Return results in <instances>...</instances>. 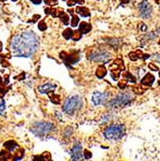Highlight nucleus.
Segmentation results:
<instances>
[{
  "mask_svg": "<svg viewBox=\"0 0 160 161\" xmlns=\"http://www.w3.org/2000/svg\"><path fill=\"white\" fill-rule=\"evenodd\" d=\"M1 1H6V0H1Z\"/></svg>",
  "mask_w": 160,
  "mask_h": 161,
  "instance_id": "nucleus-48",
  "label": "nucleus"
},
{
  "mask_svg": "<svg viewBox=\"0 0 160 161\" xmlns=\"http://www.w3.org/2000/svg\"><path fill=\"white\" fill-rule=\"evenodd\" d=\"M154 80H155L154 75H152V74H146V75L143 77V79L141 80V85H145V86L150 87V86H152Z\"/></svg>",
  "mask_w": 160,
  "mask_h": 161,
  "instance_id": "nucleus-14",
  "label": "nucleus"
},
{
  "mask_svg": "<svg viewBox=\"0 0 160 161\" xmlns=\"http://www.w3.org/2000/svg\"><path fill=\"white\" fill-rule=\"evenodd\" d=\"M43 2L46 3V5L47 6H54L58 3L57 0H43Z\"/></svg>",
  "mask_w": 160,
  "mask_h": 161,
  "instance_id": "nucleus-33",
  "label": "nucleus"
},
{
  "mask_svg": "<svg viewBox=\"0 0 160 161\" xmlns=\"http://www.w3.org/2000/svg\"><path fill=\"white\" fill-rule=\"evenodd\" d=\"M107 74V69H106V68L103 65L99 66V68L97 69L96 71V75L99 78H103L105 76V75Z\"/></svg>",
  "mask_w": 160,
  "mask_h": 161,
  "instance_id": "nucleus-20",
  "label": "nucleus"
},
{
  "mask_svg": "<svg viewBox=\"0 0 160 161\" xmlns=\"http://www.w3.org/2000/svg\"><path fill=\"white\" fill-rule=\"evenodd\" d=\"M34 161H52L51 156H50L49 153H43L41 155H37L34 157Z\"/></svg>",
  "mask_w": 160,
  "mask_h": 161,
  "instance_id": "nucleus-19",
  "label": "nucleus"
},
{
  "mask_svg": "<svg viewBox=\"0 0 160 161\" xmlns=\"http://www.w3.org/2000/svg\"><path fill=\"white\" fill-rule=\"evenodd\" d=\"M84 2H85V0H70V1L67 2V5L69 6V7H72V6L75 5V4L82 5V4H84Z\"/></svg>",
  "mask_w": 160,
  "mask_h": 161,
  "instance_id": "nucleus-28",
  "label": "nucleus"
},
{
  "mask_svg": "<svg viewBox=\"0 0 160 161\" xmlns=\"http://www.w3.org/2000/svg\"><path fill=\"white\" fill-rule=\"evenodd\" d=\"M147 29H148V26L145 24V23L142 22L140 24V30L141 31H147Z\"/></svg>",
  "mask_w": 160,
  "mask_h": 161,
  "instance_id": "nucleus-39",
  "label": "nucleus"
},
{
  "mask_svg": "<svg viewBox=\"0 0 160 161\" xmlns=\"http://www.w3.org/2000/svg\"><path fill=\"white\" fill-rule=\"evenodd\" d=\"M121 4H127V3H129L130 0H120Z\"/></svg>",
  "mask_w": 160,
  "mask_h": 161,
  "instance_id": "nucleus-44",
  "label": "nucleus"
},
{
  "mask_svg": "<svg viewBox=\"0 0 160 161\" xmlns=\"http://www.w3.org/2000/svg\"><path fill=\"white\" fill-rule=\"evenodd\" d=\"M72 133H73V129H72V127H66V129L64 131V135L67 137H70Z\"/></svg>",
  "mask_w": 160,
  "mask_h": 161,
  "instance_id": "nucleus-31",
  "label": "nucleus"
},
{
  "mask_svg": "<svg viewBox=\"0 0 160 161\" xmlns=\"http://www.w3.org/2000/svg\"><path fill=\"white\" fill-rule=\"evenodd\" d=\"M47 95H48L49 99L53 102V103H55V104L61 103V98H60V96H59V95H55V93H53V91H52V92H49L48 94H47Z\"/></svg>",
  "mask_w": 160,
  "mask_h": 161,
  "instance_id": "nucleus-21",
  "label": "nucleus"
},
{
  "mask_svg": "<svg viewBox=\"0 0 160 161\" xmlns=\"http://www.w3.org/2000/svg\"><path fill=\"white\" fill-rule=\"evenodd\" d=\"M12 1H14V2H16V1H17V0H12Z\"/></svg>",
  "mask_w": 160,
  "mask_h": 161,
  "instance_id": "nucleus-47",
  "label": "nucleus"
},
{
  "mask_svg": "<svg viewBox=\"0 0 160 161\" xmlns=\"http://www.w3.org/2000/svg\"><path fill=\"white\" fill-rule=\"evenodd\" d=\"M82 147L79 143H76V144L73 146L70 150V157H72V160L73 161H80L82 159Z\"/></svg>",
  "mask_w": 160,
  "mask_h": 161,
  "instance_id": "nucleus-11",
  "label": "nucleus"
},
{
  "mask_svg": "<svg viewBox=\"0 0 160 161\" xmlns=\"http://www.w3.org/2000/svg\"><path fill=\"white\" fill-rule=\"evenodd\" d=\"M132 99H133V96L129 93H121L109 102V106L112 109L123 107L128 103H130L132 101Z\"/></svg>",
  "mask_w": 160,
  "mask_h": 161,
  "instance_id": "nucleus-5",
  "label": "nucleus"
},
{
  "mask_svg": "<svg viewBox=\"0 0 160 161\" xmlns=\"http://www.w3.org/2000/svg\"><path fill=\"white\" fill-rule=\"evenodd\" d=\"M30 1L33 3V4H35V5H40L43 0H30Z\"/></svg>",
  "mask_w": 160,
  "mask_h": 161,
  "instance_id": "nucleus-41",
  "label": "nucleus"
},
{
  "mask_svg": "<svg viewBox=\"0 0 160 161\" xmlns=\"http://www.w3.org/2000/svg\"><path fill=\"white\" fill-rule=\"evenodd\" d=\"M82 105V98L78 95H73L68 98L64 102L63 110L68 115H72L77 111Z\"/></svg>",
  "mask_w": 160,
  "mask_h": 161,
  "instance_id": "nucleus-3",
  "label": "nucleus"
},
{
  "mask_svg": "<svg viewBox=\"0 0 160 161\" xmlns=\"http://www.w3.org/2000/svg\"><path fill=\"white\" fill-rule=\"evenodd\" d=\"M40 19H41V14H34V17H33V19H32V22L33 23L37 22Z\"/></svg>",
  "mask_w": 160,
  "mask_h": 161,
  "instance_id": "nucleus-38",
  "label": "nucleus"
},
{
  "mask_svg": "<svg viewBox=\"0 0 160 161\" xmlns=\"http://www.w3.org/2000/svg\"><path fill=\"white\" fill-rule=\"evenodd\" d=\"M126 133V127L123 124H112L104 130V137L108 140H119Z\"/></svg>",
  "mask_w": 160,
  "mask_h": 161,
  "instance_id": "nucleus-2",
  "label": "nucleus"
},
{
  "mask_svg": "<svg viewBox=\"0 0 160 161\" xmlns=\"http://www.w3.org/2000/svg\"><path fill=\"white\" fill-rule=\"evenodd\" d=\"M4 83L6 85H8V83H9V76L8 75H5L4 76Z\"/></svg>",
  "mask_w": 160,
  "mask_h": 161,
  "instance_id": "nucleus-43",
  "label": "nucleus"
},
{
  "mask_svg": "<svg viewBox=\"0 0 160 161\" xmlns=\"http://www.w3.org/2000/svg\"><path fill=\"white\" fill-rule=\"evenodd\" d=\"M24 78H25V72H21L19 75L16 76V79H17V80H23Z\"/></svg>",
  "mask_w": 160,
  "mask_h": 161,
  "instance_id": "nucleus-37",
  "label": "nucleus"
},
{
  "mask_svg": "<svg viewBox=\"0 0 160 161\" xmlns=\"http://www.w3.org/2000/svg\"><path fill=\"white\" fill-rule=\"evenodd\" d=\"M4 147L7 151H13L14 150H17V148H19V146H17V144L14 141H13V140H10V141H7L4 144Z\"/></svg>",
  "mask_w": 160,
  "mask_h": 161,
  "instance_id": "nucleus-18",
  "label": "nucleus"
},
{
  "mask_svg": "<svg viewBox=\"0 0 160 161\" xmlns=\"http://www.w3.org/2000/svg\"><path fill=\"white\" fill-rule=\"evenodd\" d=\"M72 34H73V30L70 28H67L66 30L63 31V37L66 40H70L72 38Z\"/></svg>",
  "mask_w": 160,
  "mask_h": 161,
  "instance_id": "nucleus-24",
  "label": "nucleus"
},
{
  "mask_svg": "<svg viewBox=\"0 0 160 161\" xmlns=\"http://www.w3.org/2000/svg\"><path fill=\"white\" fill-rule=\"evenodd\" d=\"M5 110H6L5 100H1V101H0V115H4Z\"/></svg>",
  "mask_w": 160,
  "mask_h": 161,
  "instance_id": "nucleus-30",
  "label": "nucleus"
},
{
  "mask_svg": "<svg viewBox=\"0 0 160 161\" xmlns=\"http://www.w3.org/2000/svg\"><path fill=\"white\" fill-rule=\"evenodd\" d=\"M109 43L113 46V47L115 48H117V47H119V40H117V39H112L109 41Z\"/></svg>",
  "mask_w": 160,
  "mask_h": 161,
  "instance_id": "nucleus-32",
  "label": "nucleus"
},
{
  "mask_svg": "<svg viewBox=\"0 0 160 161\" xmlns=\"http://www.w3.org/2000/svg\"><path fill=\"white\" fill-rule=\"evenodd\" d=\"M55 129V127L50 122H35L32 125L31 130L34 134H36L37 136H43L46 134L51 132L52 130Z\"/></svg>",
  "mask_w": 160,
  "mask_h": 161,
  "instance_id": "nucleus-6",
  "label": "nucleus"
},
{
  "mask_svg": "<svg viewBox=\"0 0 160 161\" xmlns=\"http://www.w3.org/2000/svg\"><path fill=\"white\" fill-rule=\"evenodd\" d=\"M128 57L131 61H137L139 59L146 60V59H148V58L150 57V54H144L141 50H136V51L130 52V53L128 54Z\"/></svg>",
  "mask_w": 160,
  "mask_h": 161,
  "instance_id": "nucleus-12",
  "label": "nucleus"
},
{
  "mask_svg": "<svg viewBox=\"0 0 160 161\" xmlns=\"http://www.w3.org/2000/svg\"><path fill=\"white\" fill-rule=\"evenodd\" d=\"M149 69H152V71H153V72H158L159 71L158 67L155 66V64H153V63H150L149 64Z\"/></svg>",
  "mask_w": 160,
  "mask_h": 161,
  "instance_id": "nucleus-35",
  "label": "nucleus"
},
{
  "mask_svg": "<svg viewBox=\"0 0 160 161\" xmlns=\"http://www.w3.org/2000/svg\"><path fill=\"white\" fill-rule=\"evenodd\" d=\"M123 77L124 80H126L127 82H131V83H136V78L133 76V75L130 74L129 72H126L123 74Z\"/></svg>",
  "mask_w": 160,
  "mask_h": 161,
  "instance_id": "nucleus-23",
  "label": "nucleus"
},
{
  "mask_svg": "<svg viewBox=\"0 0 160 161\" xmlns=\"http://www.w3.org/2000/svg\"><path fill=\"white\" fill-rule=\"evenodd\" d=\"M40 46V39L33 31H24L17 34L11 41V49L14 56L30 58Z\"/></svg>",
  "mask_w": 160,
  "mask_h": 161,
  "instance_id": "nucleus-1",
  "label": "nucleus"
},
{
  "mask_svg": "<svg viewBox=\"0 0 160 161\" xmlns=\"http://www.w3.org/2000/svg\"><path fill=\"white\" fill-rule=\"evenodd\" d=\"M7 92H8V88L6 87V84L2 80L1 76H0V98H2Z\"/></svg>",
  "mask_w": 160,
  "mask_h": 161,
  "instance_id": "nucleus-22",
  "label": "nucleus"
},
{
  "mask_svg": "<svg viewBox=\"0 0 160 161\" xmlns=\"http://www.w3.org/2000/svg\"><path fill=\"white\" fill-rule=\"evenodd\" d=\"M154 58H155V60L157 61V62H159V63H160V54H159V53H155V55H154Z\"/></svg>",
  "mask_w": 160,
  "mask_h": 161,
  "instance_id": "nucleus-42",
  "label": "nucleus"
},
{
  "mask_svg": "<svg viewBox=\"0 0 160 161\" xmlns=\"http://www.w3.org/2000/svg\"><path fill=\"white\" fill-rule=\"evenodd\" d=\"M139 10H140V14L143 19H150L152 13V6L147 0H143L140 5H139Z\"/></svg>",
  "mask_w": 160,
  "mask_h": 161,
  "instance_id": "nucleus-9",
  "label": "nucleus"
},
{
  "mask_svg": "<svg viewBox=\"0 0 160 161\" xmlns=\"http://www.w3.org/2000/svg\"><path fill=\"white\" fill-rule=\"evenodd\" d=\"M80 21V19H79V17L78 16H76V14H72V27H76V26L78 25V23Z\"/></svg>",
  "mask_w": 160,
  "mask_h": 161,
  "instance_id": "nucleus-26",
  "label": "nucleus"
},
{
  "mask_svg": "<svg viewBox=\"0 0 160 161\" xmlns=\"http://www.w3.org/2000/svg\"><path fill=\"white\" fill-rule=\"evenodd\" d=\"M63 1H66V0H63Z\"/></svg>",
  "mask_w": 160,
  "mask_h": 161,
  "instance_id": "nucleus-49",
  "label": "nucleus"
},
{
  "mask_svg": "<svg viewBox=\"0 0 160 161\" xmlns=\"http://www.w3.org/2000/svg\"><path fill=\"white\" fill-rule=\"evenodd\" d=\"M24 155V150L23 149H17L16 153H14V157L17 159H21Z\"/></svg>",
  "mask_w": 160,
  "mask_h": 161,
  "instance_id": "nucleus-27",
  "label": "nucleus"
},
{
  "mask_svg": "<svg viewBox=\"0 0 160 161\" xmlns=\"http://www.w3.org/2000/svg\"><path fill=\"white\" fill-rule=\"evenodd\" d=\"M84 156H85V158H86V159L91 158V157H92V153H91L90 151L85 150V151H84Z\"/></svg>",
  "mask_w": 160,
  "mask_h": 161,
  "instance_id": "nucleus-36",
  "label": "nucleus"
},
{
  "mask_svg": "<svg viewBox=\"0 0 160 161\" xmlns=\"http://www.w3.org/2000/svg\"><path fill=\"white\" fill-rule=\"evenodd\" d=\"M38 28H39L40 31H46V30L47 25H46V23L44 22V20H41V21L39 22V24H38Z\"/></svg>",
  "mask_w": 160,
  "mask_h": 161,
  "instance_id": "nucleus-29",
  "label": "nucleus"
},
{
  "mask_svg": "<svg viewBox=\"0 0 160 161\" xmlns=\"http://www.w3.org/2000/svg\"><path fill=\"white\" fill-rule=\"evenodd\" d=\"M60 58L63 60L64 64L66 65L68 68H72L73 65H75L80 59V55L78 50H70V53H68L66 51L60 52Z\"/></svg>",
  "mask_w": 160,
  "mask_h": 161,
  "instance_id": "nucleus-7",
  "label": "nucleus"
},
{
  "mask_svg": "<svg viewBox=\"0 0 160 161\" xmlns=\"http://www.w3.org/2000/svg\"><path fill=\"white\" fill-rule=\"evenodd\" d=\"M76 14H78L79 16H81L83 17H91L90 10L87 7H84V6H78L77 8L75 9Z\"/></svg>",
  "mask_w": 160,
  "mask_h": 161,
  "instance_id": "nucleus-15",
  "label": "nucleus"
},
{
  "mask_svg": "<svg viewBox=\"0 0 160 161\" xmlns=\"http://www.w3.org/2000/svg\"><path fill=\"white\" fill-rule=\"evenodd\" d=\"M109 93H101V92H94L93 96H92V101L94 105H100L103 104L107 101L109 98Z\"/></svg>",
  "mask_w": 160,
  "mask_h": 161,
  "instance_id": "nucleus-10",
  "label": "nucleus"
},
{
  "mask_svg": "<svg viewBox=\"0 0 160 161\" xmlns=\"http://www.w3.org/2000/svg\"><path fill=\"white\" fill-rule=\"evenodd\" d=\"M1 66L4 67V68H6V67L10 66V64L7 63V61H6V60H1Z\"/></svg>",
  "mask_w": 160,
  "mask_h": 161,
  "instance_id": "nucleus-40",
  "label": "nucleus"
},
{
  "mask_svg": "<svg viewBox=\"0 0 160 161\" xmlns=\"http://www.w3.org/2000/svg\"><path fill=\"white\" fill-rule=\"evenodd\" d=\"M87 58L92 62L106 64L109 63V61L112 59V54L104 49H94V50L89 52Z\"/></svg>",
  "mask_w": 160,
  "mask_h": 161,
  "instance_id": "nucleus-4",
  "label": "nucleus"
},
{
  "mask_svg": "<svg viewBox=\"0 0 160 161\" xmlns=\"http://www.w3.org/2000/svg\"><path fill=\"white\" fill-rule=\"evenodd\" d=\"M59 19H61V21L64 23L65 25H68L69 24V21H70V17L68 16V14L65 13L64 11H62V10H59L58 12V17Z\"/></svg>",
  "mask_w": 160,
  "mask_h": 161,
  "instance_id": "nucleus-17",
  "label": "nucleus"
},
{
  "mask_svg": "<svg viewBox=\"0 0 160 161\" xmlns=\"http://www.w3.org/2000/svg\"><path fill=\"white\" fill-rule=\"evenodd\" d=\"M2 46H3V45H2L1 41H0V52H1V51H2V49H3V47H2Z\"/></svg>",
  "mask_w": 160,
  "mask_h": 161,
  "instance_id": "nucleus-45",
  "label": "nucleus"
},
{
  "mask_svg": "<svg viewBox=\"0 0 160 161\" xmlns=\"http://www.w3.org/2000/svg\"><path fill=\"white\" fill-rule=\"evenodd\" d=\"M126 83H127V81L124 80L123 78V80L119 81V84H118V86H119L120 89H124V88L126 87Z\"/></svg>",
  "mask_w": 160,
  "mask_h": 161,
  "instance_id": "nucleus-34",
  "label": "nucleus"
},
{
  "mask_svg": "<svg viewBox=\"0 0 160 161\" xmlns=\"http://www.w3.org/2000/svg\"><path fill=\"white\" fill-rule=\"evenodd\" d=\"M78 30L81 32L82 35L84 34H88L89 32H90L92 30V25L91 23L89 22H86V21H82L79 23V28Z\"/></svg>",
  "mask_w": 160,
  "mask_h": 161,
  "instance_id": "nucleus-16",
  "label": "nucleus"
},
{
  "mask_svg": "<svg viewBox=\"0 0 160 161\" xmlns=\"http://www.w3.org/2000/svg\"><path fill=\"white\" fill-rule=\"evenodd\" d=\"M56 88H57V85H56V84L46 83V84H43V85H41V86H39L38 90H39V92L41 94H48L49 92L54 91Z\"/></svg>",
  "mask_w": 160,
  "mask_h": 161,
  "instance_id": "nucleus-13",
  "label": "nucleus"
},
{
  "mask_svg": "<svg viewBox=\"0 0 160 161\" xmlns=\"http://www.w3.org/2000/svg\"><path fill=\"white\" fill-rule=\"evenodd\" d=\"M126 69V67H124L123 61L121 59H116L113 63L110 65V74L111 76L114 80H118L121 75V72Z\"/></svg>",
  "mask_w": 160,
  "mask_h": 161,
  "instance_id": "nucleus-8",
  "label": "nucleus"
},
{
  "mask_svg": "<svg viewBox=\"0 0 160 161\" xmlns=\"http://www.w3.org/2000/svg\"><path fill=\"white\" fill-rule=\"evenodd\" d=\"M156 3H157V4H160V0H156V1H155Z\"/></svg>",
  "mask_w": 160,
  "mask_h": 161,
  "instance_id": "nucleus-46",
  "label": "nucleus"
},
{
  "mask_svg": "<svg viewBox=\"0 0 160 161\" xmlns=\"http://www.w3.org/2000/svg\"><path fill=\"white\" fill-rule=\"evenodd\" d=\"M82 33L79 30H73V34H72V40H73L74 42H77V41H80L82 38Z\"/></svg>",
  "mask_w": 160,
  "mask_h": 161,
  "instance_id": "nucleus-25",
  "label": "nucleus"
}]
</instances>
